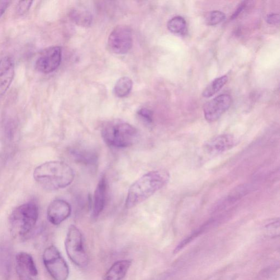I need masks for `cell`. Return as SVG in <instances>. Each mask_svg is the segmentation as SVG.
<instances>
[{
	"instance_id": "obj_1",
	"label": "cell",
	"mask_w": 280,
	"mask_h": 280,
	"mask_svg": "<svg viewBox=\"0 0 280 280\" xmlns=\"http://www.w3.org/2000/svg\"><path fill=\"white\" fill-rule=\"evenodd\" d=\"M33 176L40 186L51 191L68 187L75 178L73 169L61 161H47L38 166Z\"/></svg>"
},
{
	"instance_id": "obj_2",
	"label": "cell",
	"mask_w": 280,
	"mask_h": 280,
	"mask_svg": "<svg viewBox=\"0 0 280 280\" xmlns=\"http://www.w3.org/2000/svg\"><path fill=\"white\" fill-rule=\"evenodd\" d=\"M169 179V173L164 170L152 171L142 176L129 189L126 207L131 208L139 205L164 187Z\"/></svg>"
},
{
	"instance_id": "obj_3",
	"label": "cell",
	"mask_w": 280,
	"mask_h": 280,
	"mask_svg": "<svg viewBox=\"0 0 280 280\" xmlns=\"http://www.w3.org/2000/svg\"><path fill=\"white\" fill-rule=\"evenodd\" d=\"M138 134L134 127L120 120L108 122L102 129L104 141L116 148H126L133 145L138 138Z\"/></svg>"
},
{
	"instance_id": "obj_4",
	"label": "cell",
	"mask_w": 280,
	"mask_h": 280,
	"mask_svg": "<svg viewBox=\"0 0 280 280\" xmlns=\"http://www.w3.org/2000/svg\"><path fill=\"white\" fill-rule=\"evenodd\" d=\"M39 216V207L34 202H28L14 209L9 218L14 235L25 236L34 229Z\"/></svg>"
},
{
	"instance_id": "obj_5",
	"label": "cell",
	"mask_w": 280,
	"mask_h": 280,
	"mask_svg": "<svg viewBox=\"0 0 280 280\" xmlns=\"http://www.w3.org/2000/svg\"><path fill=\"white\" fill-rule=\"evenodd\" d=\"M65 246L71 262L80 268L87 266L89 259L84 248L83 236L78 228L74 225L69 227Z\"/></svg>"
},
{
	"instance_id": "obj_6",
	"label": "cell",
	"mask_w": 280,
	"mask_h": 280,
	"mask_svg": "<svg viewBox=\"0 0 280 280\" xmlns=\"http://www.w3.org/2000/svg\"><path fill=\"white\" fill-rule=\"evenodd\" d=\"M45 266L54 280H67L69 276V268L67 263L55 246L47 248L43 255Z\"/></svg>"
},
{
	"instance_id": "obj_7",
	"label": "cell",
	"mask_w": 280,
	"mask_h": 280,
	"mask_svg": "<svg viewBox=\"0 0 280 280\" xmlns=\"http://www.w3.org/2000/svg\"><path fill=\"white\" fill-rule=\"evenodd\" d=\"M132 41L131 28L125 25H118L108 37V48L114 53L125 54L131 49Z\"/></svg>"
},
{
	"instance_id": "obj_8",
	"label": "cell",
	"mask_w": 280,
	"mask_h": 280,
	"mask_svg": "<svg viewBox=\"0 0 280 280\" xmlns=\"http://www.w3.org/2000/svg\"><path fill=\"white\" fill-rule=\"evenodd\" d=\"M62 59V51L58 46L49 47L42 52L35 63V68L39 72L48 74L54 72Z\"/></svg>"
},
{
	"instance_id": "obj_9",
	"label": "cell",
	"mask_w": 280,
	"mask_h": 280,
	"mask_svg": "<svg viewBox=\"0 0 280 280\" xmlns=\"http://www.w3.org/2000/svg\"><path fill=\"white\" fill-rule=\"evenodd\" d=\"M232 100L229 95L221 94L210 102L204 107V113L205 119L208 122H214L230 108Z\"/></svg>"
},
{
	"instance_id": "obj_10",
	"label": "cell",
	"mask_w": 280,
	"mask_h": 280,
	"mask_svg": "<svg viewBox=\"0 0 280 280\" xmlns=\"http://www.w3.org/2000/svg\"><path fill=\"white\" fill-rule=\"evenodd\" d=\"M236 143L233 135L229 134L216 136L208 140L204 145V151L210 156L220 155L232 148Z\"/></svg>"
},
{
	"instance_id": "obj_11",
	"label": "cell",
	"mask_w": 280,
	"mask_h": 280,
	"mask_svg": "<svg viewBox=\"0 0 280 280\" xmlns=\"http://www.w3.org/2000/svg\"><path fill=\"white\" fill-rule=\"evenodd\" d=\"M71 213V207L69 203L61 199H56L50 204L47 215L49 222L57 226L67 219Z\"/></svg>"
},
{
	"instance_id": "obj_12",
	"label": "cell",
	"mask_w": 280,
	"mask_h": 280,
	"mask_svg": "<svg viewBox=\"0 0 280 280\" xmlns=\"http://www.w3.org/2000/svg\"><path fill=\"white\" fill-rule=\"evenodd\" d=\"M15 69L13 60L5 56L0 60V98L7 92L13 82Z\"/></svg>"
},
{
	"instance_id": "obj_13",
	"label": "cell",
	"mask_w": 280,
	"mask_h": 280,
	"mask_svg": "<svg viewBox=\"0 0 280 280\" xmlns=\"http://www.w3.org/2000/svg\"><path fill=\"white\" fill-rule=\"evenodd\" d=\"M107 181L105 177L100 180L94 192L93 217H98L105 207L107 196Z\"/></svg>"
},
{
	"instance_id": "obj_14",
	"label": "cell",
	"mask_w": 280,
	"mask_h": 280,
	"mask_svg": "<svg viewBox=\"0 0 280 280\" xmlns=\"http://www.w3.org/2000/svg\"><path fill=\"white\" fill-rule=\"evenodd\" d=\"M132 261L129 259L118 260L106 272L104 280H122L129 270Z\"/></svg>"
},
{
	"instance_id": "obj_15",
	"label": "cell",
	"mask_w": 280,
	"mask_h": 280,
	"mask_svg": "<svg viewBox=\"0 0 280 280\" xmlns=\"http://www.w3.org/2000/svg\"><path fill=\"white\" fill-rule=\"evenodd\" d=\"M17 267L28 275L36 277L38 270L32 256L26 253H20L16 255Z\"/></svg>"
},
{
	"instance_id": "obj_16",
	"label": "cell",
	"mask_w": 280,
	"mask_h": 280,
	"mask_svg": "<svg viewBox=\"0 0 280 280\" xmlns=\"http://www.w3.org/2000/svg\"><path fill=\"white\" fill-rule=\"evenodd\" d=\"M70 17L77 25L88 27L91 25L92 16L91 13L81 9H74L70 12Z\"/></svg>"
},
{
	"instance_id": "obj_17",
	"label": "cell",
	"mask_w": 280,
	"mask_h": 280,
	"mask_svg": "<svg viewBox=\"0 0 280 280\" xmlns=\"http://www.w3.org/2000/svg\"><path fill=\"white\" fill-rule=\"evenodd\" d=\"M132 81L127 77H123L117 80L113 89V93L118 98H125L130 93L132 88Z\"/></svg>"
},
{
	"instance_id": "obj_18",
	"label": "cell",
	"mask_w": 280,
	"mask_h": 280,
	"mask_svg": "<svg viewBox=\"0 0 280 280\" xmlns=\"http://www.w3.org/2000/svg\"><path fill=\"white\" fill-rule=\"evenodd\" d=\"M11 250L8 246L0 248V272L4 276H8L11 272Z\"/></svg>"
},
{
	"instance_id": "obj_19",
	"label": "cell",
	"mask_w": 280,
	"mask_h": 280,
	"mask_svg": "<svg viewBox=\"0 0 280 280\" xmlns=\"http://www.w3.org/2000/svg\"><path fill=\"white\" fill-rule=\"evenodd\" d=\"M228 79L229 78L227 76H223L215 79L204 89L203 92V96L204 98H209L214 96L225 86Z\"/></svg>"
},
{
	"instance_id": "obj_20",
	"label": "cell",
	"mask_w": 280,
	"mask_h": 280,
	"mask_svg": "<svg viewBox=\"0 0 280 280\" xmlns=\"http://www.w3.org/2000/svg\"><path fill=\"white\" fill-rule=\"evenodd\" d=\"M167 26L169 30L175 34L184 35L187 31V23L182 17L177 16L171 19Z\"/></svg>"
},
{
	"instance_id": "obj_21",
	"label": "cell",
	"mask_w": 280,
	"mask_h": 280,
	"mask_svg": "<svg viewBox=\"0 0 280 280\" xmlns=\"http://www.w3.org/2000/svg\"><path fill=\"white\" fill-rule=\"evenodd\" d=\"M72 153L76 160L85 164H94L97 160V156L95 153L86 150H75L73 151Z\"/></svg>"
},
{
	"instance_id": "obj_22",
	"label": "cell",
	"mask_w": 280,
	"mask_h": 280,
	"mask_svg": "<svg viewBox=\"0 0 280 280\" xmlns=\"http://www.w3.org/2000/svg\"><path fill=\"white\" fill-rule=\"evenodd\" d=\"M211 224V222H207L205 225L202 226L201 228H199L195 231H194L193 233L189 235L187 238L183 240H182L181 243H180L174 250V253L177 254L181 251L184 247H186L188 244H189L191 242L197 238L198 236L200 235L203 233V232L205 231Z\"/></svg>"
},
{
	"instance_id": "obj_23",
	"label": "cell",
	"mask_w": 280,
	"mask_h": 280,
	"mask_svg": "<svg viewBox=\"0 0 280 280\" xmlns=\"http://www.w3.org/2000/svg\"><path fill=\"white\" fill-rule=\"evenodd\" d=\"M224 13L219 11L208 12L205 17V23L207 25L213 26L224 21L226 19Z\"/></svg>"
},
{
	"instance_id": "obj_24",
	"label": "cell",
	"mask_w": 280,
	"mask_h": 280,
	"mask_svg": "<svg viewBox=\"0 0 280 280\" xmlns=\"http://www.w3.org/2000/svg\"><path fill=\"white\" fill-rule=\"evenodd\" d=\"M32 3L33 1H31L19 2L16 8L17 14H18L19 15H23V14H26L29 11Z\"/></svg>"
},
{
	"instance_id": "obj_25",
	"label": "cell",
	"mask_w": 280,
	"mask_h": 280,
	"mask_svg": "<svg viewBox=\"0 0 280 280\" xmlns=\"http://www.w3.org/2000/svg\"><path fill=\"white\" fill-rule=\"evenodd\" d=\"M138 115L146 122L151 123L153 121V114L146 108H142L138 112Z\"/></svg>"
},
{
	"instance_id": "obj_26",
	"label": "cell",
	"mask_w": 280,
	"mask_h": 280,
	"mask_svg": "<svg viewBox=\"0 0 280 280\" xmlns=\"http://www.w3.org/2000/svg\"><path fill=\"white\" fill-rule=\"evenodd\" d=\"M267 22L271 25H276L280 22V17L279 14H270L267 17Z\"/></svg>"
},
{
	"instance_id": "obj_27",
	"label": "cell",
	"mask_w": 280,
	"mask_h": 280,
	"mask_svg": "<svg viewBox=\"0 0 280 280\" xmlns=\"http://www.w3.org/2000/svg\"><path fill=\"white\" fill-rule=\"evenodd\" d=\"M246 3L247 2L244 1L242 2L240 5L238 6V8H236V11L234 12L233 14L231 17V20H234L235 19L237 18L239 15L244 10V9L246 8Z\"/></svg>"
},
{
	"instance_id": "obj_28",
	"label": "cell",
	"mask_w": 280,
	"mask_h": 280,
	"mask_svg": "<svg viewBox=\"0 0 280 280\" xmlns=\"http://www.w3.org/2000/svg\"><path fill=\"white\" fill-rule=\"evenodd\" d=\"M16 271L20 280H34L30 277V275H28L17 267L16 268Z\"/></svg>"
},
{
	"instance_id": "obj_29",
	"label": "cell",
	"mask_w": 280,
	"mask_h": 280,
	"mask_svg": "<svg viewBox=\"0 0 280 280\" xmlns=\"http://www.w3.org/2000/svg\"><path fill=\"white\" fill-rule=\"evenodd\" d=\"M11 2L8 1H0V18L7 10V8L10 4Z\"/></svg>"
}]
</instances>
